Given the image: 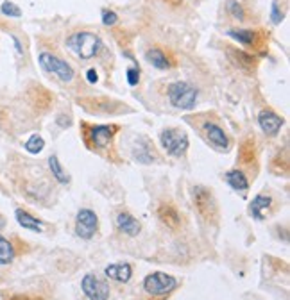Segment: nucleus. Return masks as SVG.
Masks as SVG:
<instances>
[{"label":"nucleus","mask_w":290,"mask_h":300,"mask_svg":"<svg viewBox=\"0 0 290 300\" xmlns=\"http://www.w3.org/2000/svg\"><path fill=\"white\" fill-rule=\"evenodd\" d=\"M66 49L79 59H92L101 49V38L93 32H75L66 40Z\"/></svg>","instance_id":"f257e3e1"},{"label":"nucleus","mask_w":290,"mask_h":300,"mask_svg":"<svg viewBox=\"0 0 290 300\" xmlns=\"http://www.w3.org/2000/svg\"><path fill=\"white\" fill-rule=\"evenodd\" d=\"M167 93H169V100L175 109H192L197 102V90L184 81L172 82Z\"/></svg>","instance_id":"f03ea898"},{"label":"nucleus","mask_w":290,"mask_h":300,"mask_svg":"<svg viewBox=\"0 0 290 300\" xmlns=\"http://www.w3.org/2000/svg\"><path fill=\"white\" fill-rule=\"evenodd\" d=\"M192 200L193 205L197 207L199 214L206 222H215L217 216H219V207H217V200L213 197L212 190H208L204 186H195L192 190Z\"/></svg>","instance_id":"7ed1b4c3"},{"label":"nucleus","mask_w":290,"mask_h":300,"mask_svg":"<svg viewBox=\"0 0 290 300\" xmlns=\"http://www.w3.org/2000/svg\"><path fill=\"white\" fill-rule=\"evenodd\" d=\"M84 131V141L86 145L93 150H104L110 147L111 140L115 136V132L118 131L116 125H83Z\"/></svg>","instance_id":"20e7f679"},{"label":"nucleus","mask_w":290,"mask_h":300,"mask_svg":"<svg viewBox=\"0 0 290 300\" xmlns=\"http://www.w3.org/2000/svg\"><path fill=\"white\" fill-rule=\"evenodd\" d=\"M160 143L172 157H181L188 150V136L179 129H165L160 134Z\"/></svg>","instance_id":"39448f33"},{"label":"nucleus","mask_w":290,"mask_h":300,"mask_svg":"<svg viewBox=\"0 0 290 300\" xmlns=\"http://www.w3.org/2000/svg\"><path fill=\"white\" fill-rule=\"evenodd\" d=\"M175 286H177V281L172 275L163 272H152L143 279V290L152 297L169 295Z\"/></svg>","instance_id":"423d86ee"},{"label":"nucleus","mask_w":290,"mask_h":300,"mask_svg":"<svg viewBox=\"0 0 290 300\" xmlns=\"http://www.w3.org/2000/svg\"><path fill=\"white\" fill-rule=\"evenodd\" d=\"M40 64H42V68L45 72L56 75L61 82H70L74 79V68L66 61L59 59L58 55L51 54V52H42L40 54Z\"/></svg>","instance_id":"0eeeda50"},{"label":"nucleus","mask_w":290,"mask_h":300,"mask_svg":"<svg viewBox=\"0 0 290 300\" xmlns=\"http://www.w3.org/2000/svg\"><path fill=\"white\" fill-rule=\"evenodd\" d=\"M81 286H83L84 295H86L90 300H108L110 299V286H108V282L104 281V279H99L95 273H88V275H84Z\"/></svg>","instance_id":"6e6552de"},{"label":"nucleus","mask_w":290,"mask_h":300,"mask_svg":"<svg viewBox=\"0 0 290 300\" xmlns=\"http://www.w3.org/2000/svg\"><path fill=\"white\" fill-rule=\"evenodd\" d=\"M99 229V218L92 209H81L75 218V234L83 240H90Z\"/></svg>","instance_id":"1a4fd4ad"},{"label":"nucleus","mask_w":290,"mask_h":300,"mask_svg":"<svg viewBox=\"0 0 290 300\" xmlns=\"http://www.w3.org/2000/svg\"><path fill=\"white\" fill-rule=\"evenodd\" d=\"M158 218L163 225H167L172 231H177L181 227V214L177 207L171 202H161L158 207Z\"/></svg>","instance_id":"9d476101"},{"label":"nucleus","mask_w":290,"mask_h":300,"mask_svg":"<svg viewBox=\"0 0 290 300\" xmlns=\"http://www.w3.org/2000/svg\"><path fill=\"white\" fill-rule=\"evenodd\" d=\"M258 123H260V127L262 131L267 134V136H276L280 129L283 127V118L278 116L274 111L271 109H263L258 113Z\"/></svg>","instance_id":"9b49d317"},{"label":"nucleus","mask_w":290,"mask_h":300,"mask_svg":"<svg viewBox=\"0 0 290 300\" xmlns=\"http://www.w3.org/2000/svg\"><path fill=\"white\" fill-rule=\"evenodd\" d=\"M204 136L208 138V141H210L213 147L224 150V152L228 150V147H230V138H228V134L222 131V127H219V125L213 122L204 123Z\"/></svg>","instance_id":"f8f14e48"},{"label":"nucleus","mask_w":290,"mask_h":300,"mask_svg":"<svg viewBox=\"0 0 290 300\" xmlns=\"http://www.w3.org/2000/svg\"><path fill=\"white\" fill-rule=\"evenodd\" d=\"M116 227L124 232V234H127V236H138L142 225H140V222L134 218L133 214L122 211V213L116 214Z\"/></svg>","instance_id":"ddd939ff"},{"label":"nucleus","mask_w":290,"mask_h":300,"mask_svg":"<svg viewBox=\"0 0 290 300\" xmlns=\"http://www.w3.org/2000/svg\"><path fill=\"white\" fill-rule=\"evenodd\" d=\"M238 161L247 168L256 166V143L253 138H247L245 141H242V145L238 149Z\"/></svg>","instance_id":"4468645a"},{"label":"nucleus","mask_w":290,"mask_h":300,"mask_svg":"<svg viewBox=\"0 0 290 300\" xmlns=\"http://www.w3.org/2000/svg\"><path fill=\"white\" fill-rule=\"evenodd\" d=\"M106 277L113 279L116 282H127L133 275V268H131V264L127 263H116V264H110L106 270Z\"/></svg>","instance_id":"2eb2a0df"},{"label":"nucleus","mask_w":290,"mask_h":300,"mask_svg":"<svg viewBox=\"0 0 290 300\" xmlns=\"http://www.w3.org/2000/svg\"><path fill=\"white\" fill-rule=\"evenodd\" d=\"M133 154H134V157L143 164H149L156 159V155H154V147H152L151 141L145 140V138H140L138 145L133 149Z\"/></svg>","instance_id":"dca6fc26"},{"label":"nucleus","mask_w":290,"mask_h":300,"mask_svg":"<svg viewBox=\"0 0 290 300\" xmlns=\"http://www.w3.org/2000/svg\"><path fill=\"white\" fill-rule=\"evenodd\" d=\"M228 55H230L231 63L238 66L242 70H253L254 68V57L253 55H249L247 52L244 50H236V49H228Z\"/></svg>","instance_id":"f3484780"},{"label":"nucleus","mask_w":290,"mask_h":300,"mask_svg":"<svg viewBox=\"0 0 290 300\" xmlns=\"http://www.w3.org/2000/svg\"><path fill=\"white\" fill-rule=\"evenodd\" d=\"M226 181L235 191H240V193H245L249 190V179L245 177V173L242 170L235 168L226 172Z\"/></svg>","instance_id":"a211bd4d"},{"label":"nucleus","mask_w":290,"mask_h":300,"mask_svg":"<svg viewBox=\"0 0 290 300\" xmlns=\"http://www.w3.org/2000/svg\"><path fill=\"white\" fill-rule=\"evenodd\" d=\"M272 205V199L269 195H258L249 205V214L256 220H263V211H267Z\"/></svg>","instance_id":"6ab92c4d"},{"label":"nucleus","mask_w":290,"mask_h":300,"mask_svg":"<svg viewBox=\"0 0 290 300\" xmlns=\"http://www.w3.org/2000/svg\"><path fill=\"white\" fill-rule=\"evenodd\" d=\"M14 216H16V220H18V223L23 229H29V231H34V232H40L43 229V223L38 218H34L32 214H29L27 211L16 209L14 211Z\"/></svg>","instance_id":"aec40b11"},{"label":"nucleus","mask_w":290,"mask_h":300,"mask_svg":"<svg viewBox=\"0 0 290 300\" xmlns=\"http://www.w3.org/2000/svg\"><path fill=\"white\" fill-rule=\"evenodd\" d=\"M145 57H147V61L152 64V66H156V68H160V70H167L169 66H171V61L167 59L165 52H163V50H160V49L147 50Z\"/></svg>","instance_id":"412c9836"},{"label":"nucleus","mask_w":290,"mask_h":300,"mask_svg":"<svg viewBox=\"0 0 290 300\" xmlns=\"http://www.w3.org/2000/svg\"><path fill=\"white\" fill-rule=\"evenodd\" d=\"M14 259V247L9 240L0 236V264H9Z\"/></svg>","instance_id":"4be33fe9"},{"label":"nucleus","mask_w":290,"mask_h":300,"mask_svg":"<svg viewBox=\"0 0 290 300\" xmlns=\"http://www.w3.org/2000/svg\"><path fill=\"white\" fill-rule=\"evenodd\" d=\"M49 168H51L52 175H54V179L58 182H61V184H66V182H68V175L64 173L63 166H61L59 159H58L56 155H51V157H49Z\"/></svg>","instance_id":"5701e85b"},{"label":"nucleus","mask_w":290,"mask_h":300,"mask_svg":"<svg viewBox=\"0 0 290 300\" xmlns=\"http://www.w3.org/2000/svg\"><path fill=\"white\" fill-rule=\"evenodd\" d=\"M228 36H231L233 40H236L238 43H242V45H254L256 43V32L254 31H230L228 32Z\"/></svg>","instance_id":"b1692460"},{"label":"nucleus","mask_w":290,"mask_h":300,"mask_svg":"<svg viewBox=\"0 0 290 300\" xmlns=\"http://www.w3.org/2000/svg\"><path fill=\"white\" fill-rule=\"evenodd\" d=\"M23 147H25V150H27L29 154H40L43 150V147H45V140H43L40 134H32V136L25 141Z\"/></svg>","instance_id":"393cba45"},{"label":"nucleus","mask_w":290,"mask_h":300,"mask_svg":"<svg viewBox=\"0 0 290 300\" xmlns=\"http://www.w3.org/2000/svg\"><path fill=\"white\" fill-rule=\"evenodd\" d=\"M0 11H2L5 16H13V18H18V16H22V11H20V7L16 4H13V2H4V4H2V7H0Z\"/></svg>","instance_id":"a878e982"},{"label":"nucleus","mask_w":290,"mask_h":300,"mask_svg":"<svg viewBox=\"0 0 290 300\" xmlns=\"http://www.w3.org/2000/svg\"><path fill=\"white\" fill-rule=\"evenodd\" d=\"M228 9H230V13L233 14L236 20H244V9H242V5H240L236 0H230V2H228Z\"/></svg>","instance_id":"bb28decb"},{"label":"nucleus","mask_w":290,"mask_h":300,"mask_svg":"<svg viewBox=\"0 0 290 300\" xmlns=\"http://www.w3.org/2000/svg\"><path fill=\"white\" fill-rule=\"evenodd\" d=\"M118 22V16L113 11H102V23L104 25H115Z\"/></svg>","instance_id":"cd10ccee"},{"label":"nucleus","mask_w":290,"mask_h":300,"mask_svg":"<svg viewBox=\"0 0 290 300\" xmlns=\"http://www.w3.org/2000/svg\"><path fill=\"white\" fill-rule=\"evenodd\" d=\"M140 81V72L136 68H129L127 70V82L131 86H136Z\"/></svg>","instance_id":"c85d7f7f"},{"label":"nucleus","mask_w":290,"mask_h":300,"mask_svg":"<svg viewBox=\"0 0 290 300\" xmlns=\"http://www.w3.org/2000/svg\"><path fill=\"white\" fill-rule=\"evenodd\" d=\"M272 22L274 23H280L281 20H283V13H281L280 11V7H278V2H274V4H272Z\"/></svg>","instance_id":"c756f323"},{"label":"nucleus","mask_w":290,"mask_h":300,"mask_svg":"<svg viewBox=\"0 0 290 300\" xmlns=\"http://www.w3.org/2000/svg\"><path fill=\"white\" fill-rule=\"evenodd\" d=\"M86 77H88V82H92V84H95V82H97V72H95V70H88V72H86Z\"/></svg>","instance_id":"7c9ffc66"},{"label":"nucleus","mask_w":290,"mask_h":300,"mask_svg":"<svg viewBox=\"0 0 290 300\" xmlns=\"http://www.w3.org/2000/svg\"><path fill=\"white\" fill-rule=\"evenodd\" d=\"M13 40H14V45H16V50H18V54H22V45H20V41L14 36H13Z\"/></svg>","instance_id":"2f4dec72"}]
</instances>
